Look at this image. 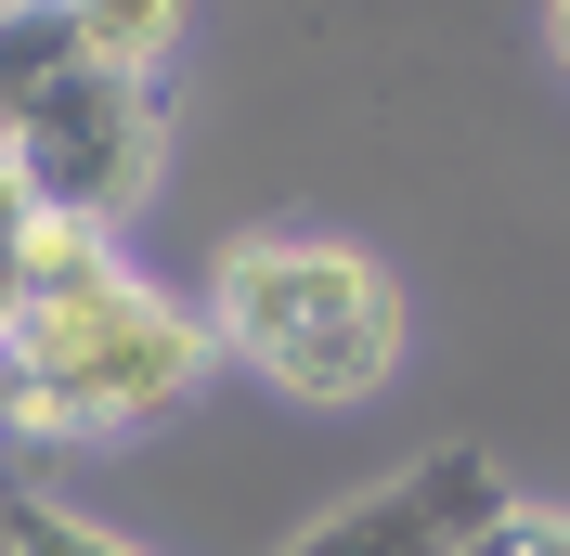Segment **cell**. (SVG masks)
I'll return each mask as SVG.
<instances>
[{"label": "cell", "mask_w": 570, "mask_h": 556, "mask_svg": "<svg viewBox=\"0 0 570 556\" xmlns=\"http://www.w3.org/2000/svg\"><path fill=\"white\" fill-rule=\"evenodd\" d=\"M220 337H208V298H169L142 285L130 259L117 272H78V285H39L13 311V349H0V427L39 453H78V440H142L169 427L195 388H208Z\"/></svg>", "instance_id": "1"}, {"label": "cell", "mask_w": 570, "mask_h": 556, "mask_svg": "<svg viewBox=\"0 0 570 556\" xmlns=\"http://www.w3.org/2000/svg\"><path fill=\"white\" fill-rule=\"evenodd\" d=\"M208 337L247 363L273 401H312V415H351L402 376L415 311H402L390 259H363L337 234H234L208 259Z\"/></svg>", "instance_id": "2"}, {"label": "cell", "mask_w": 570, "mask_h": 556, "mask_svg": "<svg viewBox=\"0 0 570 556\" xmlns=\"http://www.w3.org/2000/svg\"><path fill=\"white\" fill-rule=\"evenodd\" d=\"M0 156L27 169L39 208H78L117 234L169 169V91L117 78L66 0H0Z\"/></svg>", "instance_id": "3"}, {"label": "cell", "mask_w": 570, "mask_h": 556, "mask_svg": "<svg viewBox=\"0 0 570 556\" xmlns=\"http://www.w3.org/2000/svg\"><path fill=\"white\" fill-rule=\"evenodd\" d=\"M505 505H519V492H505L493 453H480V440H441V453H415V466H390L376 492L324 505L285 556H466Z\"/></svg>", "instance_id": "4"}, {"label": "cell", "mask_w": 570, "mask_h": 556, "mask_svg": "<svg viewBox=\"0 0 570 556\" xmlns=\"http://www.w3.org/2000/svg\"><path fill=\"white\" fill-rule=\"evenodd\" d=\"M66 13L117 78H169V52H181V0H66Z\"/></svg>", "instance_id": "5"}, {"label": "cell", "mask_w": 570, "mask_h": 556, "mask_svg": "<svg viewBox=\"0 0 570 556\" xmlns=\"http://www.w3.org/2000/svg\"><path fill=\"white\" fill-rule=\"evenodd\" d=\"M0 556H142V544L78 518V505H52V492H0Z\"/></svg>", "instance_id": "6"}, {"label": "cell", "mask_w": 570, "mask_h": 556, "mask_svg": "<svg viewBox=\"0 0 570 556\" xmlns=\"http://www.w3.org/2000/svg\"><path fill=\"white\" fill-rule=\"evenodd\" d=\"M466 556H570V518H558V505H505Z\"/></svg>", "instance_id": "7"}, {"label": "cell", "mask_w": 570, "mask_h": 556, "mask_svg": "<svg viewBox=\"0 0 570 556\" xmlns=\"http://www.w3.org/2000/svg\"><path fill=\"white\" fill-rule=\"evenodd\" d=\"M544 52H558V66H570V0H544Z\"/></svg>", "instance_id": "8"}, {"label": "cell", "mask_w": 570, "mask_h": 556, "mask_svg": "<svg viewBox=\"0 0 570 556\" xmlns=\"http://www.w3.org/2000/svg\"><path fill=\"white\" fill-rule=\"evenodd\" d=\"M0 349H13V285H0Z\"/></svg>", "instance_id": "9"}]
</instances>
